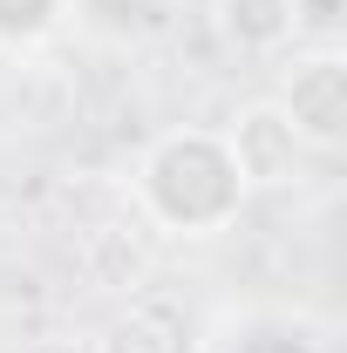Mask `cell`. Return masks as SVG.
<instances>
[{
	"instance_id": "obj_1",
	"label": "cell",
	"mask_w": 347,
	"mask_h": 353,
	"mask_svg": "<svg viewBox=\"0 0 347 353\" xmlns=\"http://www.w3.org/2000/svg\"><path fill=\"white\" fill-rule=\"evenodd\" d=\"M130 197L143 211V224L177 238V245L225 238L252 204V190H245L238 163H232L218 123H177V130L150 136L136 170H130Z\"/></svg>"
},
{
	"instance_id": "obj_2",
	"label": "cell",
	"mask_w": 347,
	"mask_h": 353,
	"mask_svg": "<svg viewBox=\"0 0 347 353\" xmlns=\"http://www.w3.org/2000/svg\"><path fill=\"white\" fill-rule=\"evenodd\" d=\"M272 68H279L272 102L293 116V130L306 136L313 157H334L347 143V54L341 48H306L300 41L293 54H279Z\"/></svg>"
},
{
	"instance_id": "obj_3",
	"label": "cell",
	"mask_w": 347,
	"mask_h": 353,
	"mask_svg": "<svg viewBox=\"0 0 347 353\" xmlns=\"http://www.w3.org/2000/svg\"><path fill=\"white\" fill-rule=\"evenodd\" d=\"M225 150H232V163H238V176H245V190H293V183L306 176V163H313L306 136L293 130V116H286L272 95H252V102L232 109Z\"/></svg>"
},
{
	"instance_id": "obj_4",
	"label": "cell",
	"mask_w": 347,
	"mask_h": 353,
	"mask_svg": "<svg viewBox=\"0 0 347 353\" xmlns=\"http://www.w3.org/2000/svg\"><path fill=\"white\" fill-rule=\"evenodd\" d=\"M212 34L238 61H279L306 41V0H212Z\"/></svg>"
},
{
	"instance_id": "obj_5",
	"label": "cell",
	"mask_w": 347,
	"mask_h": 353,
	"mask_svg": "<svg viewBox=\"0 0 347 353\" xmlns=\"http://www.w3.org/2000/svg\"><path fill=\"white\" fill-rule=\"evenodd\" d=\"M212 353H334L327 326L293 306H238L218 319Z\"/></svg>"
},
{
	"instance_id": "obj_6",
	"label": "cell",
	"mask_w": 347,
	"mask_h": 353,
	"mask_svg": "<svg viewBox=\"0 0 347 353\" xmlns=\"http://www.w3.org/2000/svg\"><path fill=\"white\" fill-rule=\"evenodd\" d=\"M62 7L95 48H143L171 14V0H62Z\"/></svg>"
},
{
	"instance_id": "obj_7",
	"label": "cell",
	"mask_w": 347,
	"mask_h": 353,
	"mask_svg": "<svg viewBox=\"0 0 347 353\" xmlns=\"http://www.w3.org/2000/svg\"><path fill=\"white\" fill-rule=\"evenodd\" d=\"M68 28L62 0H0V61H28Z\"/></svg>"
},
{
	"instance_id": "obj_8",
	"label": "cell",
	"mask_w": 347,
	"mask_h": 353,
	"mask_svg": "<svg viewBox=\"0 0 347 353\" xmlns=\"http://www.w3.org/2000/svg\"><path fill=\"white\" fill-rule=\"evenodd\" d=\"M0 82H7V61H0Z\"/></svg>"
}]
</instances>
